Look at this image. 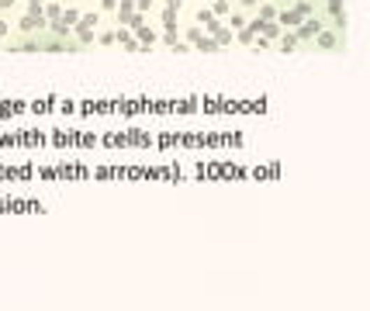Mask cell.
<instances>
[{
    "mask_svg": "<svg viewBox=\"0 0 370 311\" xmlns=\"http://www.w3.org/2000/svg\"><path fill=\"white\" fill-rule=\"evenodd\" d=\"M318 31H322V24H318V21H308V24L301 28V38H311V35H318Z\"/></svg>",
    "mask_w": 370,
    "mask_h": 311,
    "instance_id": "cell-1",
    "label": "cell"
},
{
    "mask_svg": "<svg viewBox=\"0 0 370 311\" xmlns=\"http://www.w3.org/2000/svg\"><path fill=\"white\" fill-rule=\"evenodd\" d=\"M318 45H322V49H332V45H336V38H332L329 31H322V35H318Z\"/></svg>",
    "mask_w": 370,
    "mask_h": 311,
    "instance_id": "cell-2",
    "label": "cell"
},
{
    "mask_svg": "<svg viewBox=\"0 0 370 311\" xmlns=\"http://www.w3.org/2000/svg\"><path fill=\"white\" fill-rule=\"evenodd\" d=\"M329 7H332V14H336V17L343 14V7H339V0H329Z\"/></svg>",
    "mask_w": 370,
    "mask_h": 311,
    "instance_id": "cell-4",
    "label": "cell"
},
{
    "mask_svg": "<svg viewBox=\"0 0 370 311\" xmlns=\"http://www.w3.org/2000/svg\"><path fill=\"white\" fill-rule=\"evenodd\" d=\"M298 21H301V14H298V10H294V14H284V24H298Z\"/></svg>",
    "mask_w": 370,
    "mask_h": 311,
    "instance_id": "cell-3",
    "label": "cell"
}]
</instances>
